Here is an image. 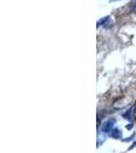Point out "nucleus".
<instances>
[{
  "mask_svg": "<svg viewBox=\"0 0 136 153\" xmlns=\"http://www.w3.org/2000/svg\"><path fill=\"white\" fill-rule=\"evenodd\" d=\"M134 147H136V142H135L134 144H133V145H132V146H131V147H129V149H132V148H134Z\"/></svg>",
  "mask_w": 136,
  "mask_h": 153,
  "instance_id": "obj_7",
  "label": "nucleus"
},
{
  "mask_svg": "<svg viewBox=\"0 0 136 153\" xmlns=\"http://www.w3.org/2000/svg\"><path fill=\"white\" fill-rule=\"evenodd\" d=\"M111 136H112L113 138H116V139H119V138L121 137V132H120V130L119 129H114L112 132H111Z\"/></svg>",
  "mask_w": 136,
  "mask_h": 153,
  "instance_id": "obj_4",
  "label": "nucleus"
},
{
  "mask_svg": "<svg viewBox=\"0 0 136 153\" xmlns=\"http://www.w3.org/2000/svg\"><path fill=\"white\" fill-rule=\"evenodd\" d=\"M112 26H113V22H111L110 19H108V21L107 22V24L105 25V29H108V28H111Z\"/></svg>",
  "mask_w": 136,
  "mask_h": 153,
  "instance_id": "obj_6",
  "label": "nucleus"
},
{
  "mask_svg": "<svg viewBox=\"0 0 136 153\" xmlns=\"http://www.w3.org/2000/svg\"><path fill=\"white\" fill-rule=\"evenodd\" d=\"M115 1H120V0H110V2H115Z\"/></svg>",
  "mask_w": 136,
  "mask_h": 153,
  "instance_id": "obj_8",
  "label": "nucleus"
},
{
  "mask_svg": "<svg viewBox=\"0 0 136 153\" xmlns=\"http://www.w3.org/2000/svg\"><path fill=\"white\" fill-rule=\"evenodd\" d=\"M135 114H136V105H134L133 107H131L130 109L123 115V117L128 118V120H131V118H133L135 117Z\"/></svg>",
  "mask_w": 136,
  "mask_h": 153,
  "instance_id": "obj_2",
  "label": "nucleus"
},
{
  "mask_svg": "<svg viewBox=\"0 0 136 153\" xmlns=\"http://www.w3.org/2000/svg\"><path fill=\"white\" fill-rule=\"evenodd\" d=\"M131 11L136 13V0H133V3L131 5Z\"/></svg>",
  "mask_w": 136,
  "mask_h": 153,
  "instance_id": "obj_5",
  "label": "nucleus"
},
{
  "mask_svg": "<svg viewBox=\"0 0 136 153\" xmlns=\"http://www.w3.org/2000/svg\"><path fill=\"white\" fill-rule=\"evenodd\" d=\"M115 123H116V120H114V118H111V120H107V123L102 126L101 131L105 133H111L114 130V125H115Z\"/></svg>",
  "mask_w": 136,
  "mask_h": 153,
  "instance_id": "obj_1",
  "label": "nucleus"
},
{
  "mask_svg": "<svg viewBox=\"0 0 136 153\" xmlns=\"http://www.w3.org/2000/svg\"><path fill=\"white\" fill-rule=\"evenodd\" d=\"M110 19V16H105V18H102V19H98L97 21V23H96V27H101L102 25H105L107 24V22Z\"/></svg>",
  "mask_w": 136,
  "mask_h": 153,
  "instance_id": "obj_3",
  "label": "nucleus"
}]
</instances>
